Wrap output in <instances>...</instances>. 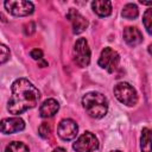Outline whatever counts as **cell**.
<instances>
[{
    "mask_svg": "<svg viewBox=\"0 0 152 152\" xmlns=\"http://www.w3.org/2000/svg\"><path fill=\"white\" fill-rule=\"evenodd\" d=\"M12 95L7 103L11 114H21L38 104L39 90L26 78H18L12 83Z\"/></svg>",
    "mask_w": 152,
    "mask_h": 152,
    "instance_id": "cell-1",
    "label": "cell"
},
{
    "mask_svg": "<svg viewBox=\"0 0 152 152\" xmlns=\"http://www.w3.org/2000/svg\"><path fill=\"white\" fill-rule=\"evenodd\" d=\"M57 133L63 140L69 141V140H72L76 138V135L78 133V126L74 120L64 119L59 122L58 128H57Z\"/></svg>",
    "mask_w": 152,
    "mask_h": 152,
    "instance_id": "cell-8",
    "label": "cell"
},
{
    "mask_svg": "<svg viewBox=\"0 0 152 152\" xmlns=\"http://www.w3.org/2000/svg\"><path fill=\"white\" fill-rule=\"evenodd\" d=\"M30 56H31L33 59L39 61V59H42V58H43V51H42V50H39V49H33V50L30 52Z\"/></svg>",
    "mask_w": 152,
    "mask_h": 152,
    "instance_id": "cell-20",
    "label": "cell"
},
{
    "mask_svg": "<svg viewBox=\"0 0 152 152\" xmlns=\"http://www.w3.org/2000/svg\"><path fill=\"white\" fill-rule=\"evenodd\" d=\"M52 152H66V151H65V148H63V147H57V148H55Z\"/></svg>",
    "mask_w": 152,
    "mask_h": 152,
    "instance_id": "cell-22",
    "label": "cell"
},
{
    "mask_svg": "<svg viewBox=\"0 0 152 152\" xmlns=\"http://www.w3.org/2000/svg\"><path fill=\"white\" fill-rule=\"evenodd\" d=\"M38 132H39V135H40L43 139H46V138H49V135H50V133H51V127H50L49 124L43 122V124L39 126Z\"/></svg>",
    "mask_w": 152,
    "mask_h": 152,
    "instance_id": "cell-19",
    "label": "cell"
},
{
    "mask_svg": "<svg viewBox=\"0 0 152 152\" xmlns=\"http://www.w3.org/2000/svg\"><path fill=\"white\" fill-rule=\"evenodd\" d=\"M119 62H120L119 53L115 50H113L112 48H104L101 51L97 63L102 69H106L108 72H113L116 69Z\"/></svg>",
    "mask_w": 152,
    "mask_h": 152,
    "instance_id": "cell-7",
    "label": "cell"
},
{
    "mask_svg": "<svg viewBox=\"0 0 152 152\" xmlns=\"http://www.w3.org/2000/svg\"><path fill=\"white\" fill-rule=\"evenodd\" d=\"M58 109L59 103L55 99H48L39 107V114L42 118H51L58 112Z\"/></svg>",
    "mask_w": 152,
    "mask_h": 152,
    "instance_id": "cell-12",
    "label": "cell"
},
{
    "mask_svg": "<svg viewBox=\"0 0 152 152\" xmlns=\"http://www.w3.org/2000/svg\"><path fill=\"white\" fill-rule=\"evenodd\" d=\"M140 147L142 152H151V131L146 127L142 128L141 131Z\"/></svg>",
    "mask_w": 152,
    "mask_h": 152,
    "instance_id": "cell-14",
    "label": "cell"
},
{
    "mask_svg": "<svg viewBox=\"0 0 152 152\" xmlns=\"http://www.w3.org/2000/svg\"><path fill=\"white\" fill-rule=\"evenodd\" d=\"M91 8L99 17H108L112 13V2L107 0H95L91 2Z\"/></svg>",
    "mask_w": 152,
    "mask_h": 152,
    "instance_id": "cell-13",
    "label": "cell"
},
{
    "mask_svg": "<svg viewBox=\"0 0 152 152\" xmlns=\"http://www.w3.org/2000/svg\"><path fill=\"white\" fill-rule=\"evenodd\" d=\"M112 152H120V151H112Z\"/></svg>",
    "mask_w": 152,
    "mask_h": 152,
    "instance_id": "cell-23",
    "label": "cell"
},
{
    "mask_svg": "<svg viewBox=\"0 0 152 152\" xmlns=\"http://www.w3.org/2000/svg\"><path fill=\"white\" fill-rule=\"evenodd\" d=\"M5 152H30L28 147L21 141H11L7 146Z\"/></svg>",
    "mask_w": 152,
    "mask_h": 152,
    "instance_id": "cell-16",
    "label": "cell"
},
{
    "mask_svg": "<svg viewBox=\"0 0 152 152\" xmlns=\"http://www.w3.org/2000/svg\"><path fill=\"white\" fill-rule=\"evenodd\" d=\"M76 152H95L99 148V140L91 132H84L72 145Z\"/></svg>",
    "mask_w": 152,
    "mask_h": 152,
    "instance_id": "cell-6",
    "label": "cell"
},
{
    "mask_svg": "<svg viewBox=\"0 0 152 152\" xmlns=\"http://www.w3.org/2000/svg\"><path fill=\"white\" fill-rule=\"evenodd\" d=\"M74 61L80 68H86L90 63V49L86 38H78L74 45Z\"/></svg>",
    "mask_w": 152,
    "mask_h": 152,
    "instance_id": "cell-4",
    "label": "cell"
},
{
    "mask_svg": "<svg viewBox=\"0 0 152 152\" xmlns=\"http://www.w3.org/2000/svg\"><path fill=\"white\" fill-rule=\"evenodd\" d=\"M82 104L89 116L94 119H101L108 112V101L106 96L97 91L87 93L82 99Z\"/></svg>",
    "mask_w": 152,
    "mask_h": 152,
    "instance_id": "cell-2",
    "label": "cell"
},
{
    "mask_svg": "<svg viewBox=\"0 0 152 152\" xmlns=\"http://www.w3.org/2000/svg\"><path fill=\"white\" fill-rule=\"evenodd\" d=\"M25 128V122L21 118L14 116V118H6L0 121V131L4 134H12L20 132Z\"/></svg>",
    "mask_w": 152,
    "mask_h": 152,
    "instance_id": "cell-9",
    "label": "cell"
},
{
    "mask_svg": "<svg viewBox=\"0 0 152 152\" xmlns=\"http://www.w3.org/2000/svg\"><path fill=\"white\" fill-rule=\"evenodd\" d=\"M142 23H144V25H145V28H146L147 33L151 34V32H152V31H151V27H152V25H151V23H152V10H151V8L146 10V12L144 13Z\"/></svg>",
    "mask_w": 152,
    "mask_h": 152,
    "instance_id": "cell-17",
    "label": "cell"
},
{
    "mask_svg": "<svg viewBox=\"0 0 152 152\" xmlns=\"http://www.w3.org/2000/svg\"><path fill=\"white\" fill-rule=\"evenodd\" d=\"M7 12L15 17H25L32 14L34 11V5L31 1L25 0H8L4 4Z\"/></svg>",
    "mask_w": 152,
    "mask_h": 152,
    "instance_id": "cell-5",
    "label": "cell"
},
{
    "mask_svg": "<svg viewBox=\"0 0 152 152\" xmlns=\"http://www.w3.org/2000/svg\"><path fill=\"white\" fill-rule=\"evenodd\" d=\"M8 59H10V49L6 45L0 44V64L6 63Z\"/></svg>",
    "mask_w": 152,
    "mask_h": 152,
    "instance_id": "cell-18",
    "label": "cell"
},
{
    "mask_svg": "<svg viewBox=\"0 0 152 152\" xmlns=\"http://www.w3.org/2000/svg\"><path fill=\"white\" fill-rule=\"evenodd\" d=\"M114 95L115 97L126 106H134L138 102V94L137 90L127 82H120L114 87Z\"/></svg>",
    "mask_w": 152,
    "mask_h": 152,
    "instance_id": "cell-3",
    "label": "cell"
},
{
    "mask_svg": "<svg viewBox=\"0 0 152 152\" xmlns=\"http://www.w3.org/2000/svg\"><path fill=\"white\" fill-rule=\"evenodd\" d=\"M38 66H40V68L48 66V62H46V61H44V59L42 58V59H39V61H38Z\"/></svg>",
    "mask_w": 152,
    "mask_h": 152,
    "instance_id": "cell-21",
    "label": "cell"
},
{
    "mask_svg": "<svg viewBox=\"0 0 152 152\" xmlns=\"http://www.w3.org/2000/svg\"><path fill=\"white\" fill-rule=\"evenodd\" d=\"M124 39L129 46H137L142 42V34L137 27L127 26L124 30Z\"/></svg>",
    "mask_w": 152,
    "mask_h": 152,
    "instance_id": "cell-11",
    "label": "cell"
},
{
    "mask_svg": "<svg viewBox=\"0 0 152 152\" xmlns=\"http://www.w3.org/2000/svg\"><path fill=\"white\" fill-rule=\"evenodd\" d=\"M66 18L71 21L72 24V32L75 34H78V33H82L87 27H88V20L81 15L74 8H70L68 14H66Z\"/></svg>",
    "mask_w": 152,
    "mask_h": 152,
    "instance_id": "cell-10",
    "label": "cell"
},
{
    "mask_svg": "<svg viewBox=\"0 0 152 152\" xmlns=\"http://www.w3.org/2000/svg\"><path fill=\"white\" fill-rule=\"evenodd\" d=\"M139 14V10L137 7V5L134 4H127L124 6V10H122V17L126 18V19H135Z\"/></svg>",
    "mask_w": 152,
    "mask_h": 152,
    "instance_id": "cell-15",
    "label": "cell"
}]
</instances>
